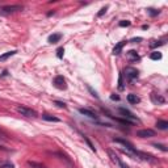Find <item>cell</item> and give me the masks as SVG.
I'll list each match as a JSON object with an SVG mask.
<instances>
[{
	"instance_id": "8992f818",
	"label": "cell",
	"mask_w": 168,
	"mask_h": 168,
	"mask_svg": "<svg viewBox=\"0 0 168 168\" xmlns=\"http://www.w3.org/2000/svg\"><path fill=\"white\" fill-rule=\"evenodd\" d=\"M53 84H54V87H55V88H58V89H66V88H67L64 77H63V76H60V75H58V76H55V77H54Z\"/></svg>"
},
{
	"instance_id": "8fae6325",
	"label": "cell",
	"mask_w": 168,
	"mask_h": 168,
	"mask_svg": "<svg viewBox=\"0 0 168 168\" xmlns=\"http://www.w3.org/2000/svg\"><path fill=\"white\" fill-rule=\"evenodd\" d=\"M126 45V42L125 41H121V42H118L114 46V49H113V55H118V54H121V51H122V49H124V46Z\"/></svg>"
},
{
	"instance_id": "d6a6232c",
	"label": "cell",
	"mask_w": 168,
	"mask_h": 168,
	"mask_svg": "<svg viewBox=\"0 0 168 168\" xmlns=\"http://www.w3.org/2000/svg\"><path fill=\"white\" fill-rule=\"evenodd\" d=\"M110 99H112V100H120V96H118V95H116V93H113V95L110 96Z\"/></svg>"
},
{
	"instance_id": "3957f363",
	"label": "cell",
	"mask_w": 168,
	"mask_h": 168,
	"mask_svg": "<svg viewBox=\"0 0 168 168\" xmlns=\"http://www.w3.org/2000/svg\"><path fill=\"white\" fill-rule=\"evenodd\" d=\"M16 110L19 112V113L21 116L24 117H37V112L33 110L30 108H28V106H22V105H19L17 108H16Z\"/></svg>"
},
{
	"instance_id": "52a82bcc",
	"label": "cell",
	"mask_w": 168,
	"mask_h": 168,
	"mask_svg": "<svg viewBox=\"0 0 168 168\" xmlns=\"http://www.w3.org/2000/svg\"><path fill=\"white\" fill-rule=\"evenodd\" d=\"M137 137H139V138H151V137H155V131L153 130V129H142V130L137 131Z\"/></svg>"
},
{
	"instance_id": "9a60e30c",
	"label": "cell",
	"mask_w": 168,
	"mask_h": 168,
	"mask_svg": "<svg viewBox=\"0 0 168 168\" xmlns=\"http://www.w3.org/2000/svg\"><path fill=\"white\" fill-rule=\"evenodd\" d=\"M156 127H158L159 130H167L168 129V121L159 120L158 122H156Z\"/></svg>"
},
{
	"instance_id": "d4e9b609",
	"label": "cell",
	"mask_w": 168,
	"mask_h": 168,
	"mask_svg": "<svg viewBox=\"0 0 168 168\" xmlns=\"http://www.w3.org/2000/svg\"><path fill=\"white\" fill-rule=\"evenodd\" d=\"M106 11H108V7H103L101 9H100V12L97 13V17H101V16H104L106 13Z\"/></svg>"
},
{
	"instance_id": "603a6c76",
	"label": "cell",
	"mask_w": 168,
	"mask_h": 168,
	"mask_svg": "<svg viewBox=\"0 0 168 168\" xmlns=\"http://www.w3.org/2000/svg\"><path fill=\"white\" fill-rule=\"evenodd\" d=\"M154 147L159 148V150H161V151H164V153H167V151H168V148L164 146V144H160V143H155V144H154Z\"/></svg>"
},
{
	"instance_id": "f546056e",
	"label": "cell",
	"mask_w": 168,
	"mask_h": 168,
	"mask_svg": "<svg viewBox=\"0 0 168 168\" xmlns=\"http://www.w3.org/2000/svg\"><path fill=\"white\" fill-rule=\"evenodd\" d=\"M118 88L124 89V84H122V74H120V79H118Z\"/></svg>"
},
{
	"instance_id": "30bf717a",
	"label": "cell",
	"mask_w": 168,
	"mask_h": 168,
	"mask_svg": "<svg viewBox=\"0 0 168 168\" xmlns=\"http://www.w3.org/2000/svg\"><path fill=\"white\" fill-rule=\"evenodd\" d=\"M79 112L83 114V116H87V117H89V118H96V113H95L93 110H91V109H87V108H80L79 109Z\"/></svg>"
},
{
	"instance_id": "d6986e66",
	"label": "cell",
	"mask_w": 168,
	"mask_h": 168,
	"mask_svg": "<svg viewBox=\"0 0 168 168\" xmlns=\"http://www.w3.org/2000/svg\"><path fill=\"white\" fill-rule=\"evenodd\" d=\"M28 166L32 167V168H46V167H45L43 164H41V163H37V161H32V160L28 161Z\"/></svg>"
},
{
	"instance_id": "cb8c5ba5",
	"label": "cell",
	"mask_w": 168,
	"mask_h": 168,
	"mask_svg": "<svg viewBox=\"0 0 168 168\" xmlns=\"http://www.w3.org/2000/svg\"><path fill=\"white\" fill-rule=\"evenodd\" d=\"M63 54H64V49L63 47H59L57 50V57L58 58H63Z\"/></svg>"
},
{
	"instance_id": "5bb4252c",
	"label": "cell",
	"mask_w": 168,
	"mask_h": 168,
	"mask_svg": "<svg viewBox=\"0 0 168 168\" xmlns=\"http://www.w3.org/2000/svg\"><path fill=\"white\" fill-rule=\"evenodd\" d=\"M127 101L130 103V104H133V105H135V104H138L139 101H141V99H139L137 95L130 93V95H127Z\"/></svg>"
},
{
	"instance_id": "7c38bea8",
	"label": "cell",
	"mask_w": 168,
	"mask_h": 168,
	"mask_svg": "<svg viewBox=\"0 0 168 168\" xmlns=\"http://www.w3.org/2000/svg\"><path fill=\"white\" fill-rule=\"evenodd\" d=\"M106 153H108L109 158L112 159V161H114V163H116V164H118V166L121 164V161H122V160L118 158V156L116 155V153H113V151H112V150H108V151H106Z\"/></svg>"
},
{
	"instance_id": "6da1fadb",
	"label": "cell",
	"mask_w": 168,
	"mask_h": 168,
	"mask_svg": "<svg viewBox=\"0 0 168 168\" xmlns=\"http://www.w3.org/2000/svg\"><path fill=\"white\" fill-rule=\"evenodd\" d=\"M24 9L22 5L19 4H15V5H5V7L0 8V15H11V13H16V12H20V11Z\"/></svg>"
},
{
	"instance_id": "ffe728a7",
	"label": "cell",
	"mask_w": 168,
	"mask_h": 168,
	"mask_svg": "<svg viewBox=\"0 0 168 168\" xmlns=\"http://www.w3.org/2000/svg\"><path fill=\"white\" fill-rule=\"evenodd\" d=\"M150 59H153V60H160V59H161V53L154 51L153 54L150 55Z\"/></svg>"
},
{
	"instance_id": "4316f807",
	"label": "cell",
	"mask_w": 168,
	"mask_h": 168,
	"mask_svg": "<svg viewBox=\"0 0 168 168\" xmlns=\"http://www.w3.org/2000/svg\"><path fill=\"white\" fill-rule=\"evenodd\" d=\"M87 88H88V91L92 93V96H95L96 99H99V95H97V92H96V91H93V89H92L91 87H89V86H87Z\"/></svg>"
},
{
	"instance_id": "484cf974",
	"label": "cell",
	"mask_w": 168,
	"mask_h": 168,
	"mask_svg": "<svg viewBox=\"0 0 168 168\" xmlns=\"http://www.w3.org/2000/svg\"><path fill=\"white\" fill-rule=\"evenodd\" d=\"M0 168H15V166L12 163H2L0 164Z\"/></svg>"
},
{
	"instance_id": "7402d4cb",
	"label": "cell",
	"mask_w": 168,
	"mask_h": 168,
	"mask_svg": "<svg viewBox=\"0 0 168 168\" xmlns=\"http://www.w3.org/2000/svg\"><path fill=\"white\" fill-rule=\"evenodd\" d=\"M161 45H164V41H153V43H150V47H158V46H161Z\"/></svg>"
},
{
	"instance_id": "e0dca14e",
	"label": "cell",
	"mask_w": 168,
	"mask_h": 168,
	"mask_svg": "<svg viewBox=\"0 0 168 168\" xmlns=\"http://www.w3.org/2000/svg\"><path fill=\"white\" fill-rule=\"evenodd\" d=\"M42 120L49 121V122H59V118H57L54 116H50V114H42Z\"/></svg>"
},
{
	"instance_id": "9c48e42d",
	"label": "cell",
	"mask_w": 168,
	"mask_h": 168,
	"mask_svg": "<svg viewBox=\"0 0 168 168\" xmlns=\"http://www.w3.org/2000/svg\"><path fill=\"white\" fill-rule=\"evenodd\" d=\"M151 100H153L154 104H164L166 99L161 96V95H156V93H151Z\"/></svg>"
},
{
	"instance_id": "ac0fdd59",
	"label": "cell",
	"mask_w": 168,
	"mask_h": 168,
	"mask_svg": "<svg viewBox=\"0 0 168 168\" xmlns=\"http://www.w3.org/2000/svg\"><path fill=\"white\" fill-rule=\"evenodd\" d=\"M0 141H3V142H8L9 141V138H8V134L5 133L2 127H0Z\"/></svg>"
},
{
	"instance_id": "4dcf8cb0",
	"label": "cell",
	"mask_w": 168,
	"mask_h": 168,
	"mask_svg": "<svg viewBox=\"0 0 168 168\" xmlns=\"http://www.w3.org/2000/svg\"><path fill=\"white\" fill-rule=\"evenodd\" d=\"M54 104L57 105V106H59V108H63V109L66 108V104H64V103H62V101H55Z\"/></svg>"
},
{
	"instance_id": "ba28073f",
	"label": "cell",
	"mask_w": 168,
	"mask_h": 168,
	"mask_svg": "<svg viewBox=\"0 0 168 168\" xmlns=\"http://www.w3.org/2000/svg\"><path fill=\"white\" fill-rule=\"evenodd\" d=\"M126 58L129 59V62H131V63H134V62H138L139 59V55H138V53L135 51V50H129V51L126 53Z\"/></svg>"
},
{
	"instance_id": "5b68a950",
	"label": "cell",
	"mask_w": 168,
	"mask_h": 168,
	"mask_svg": "<svg viewBox=\"0 0 168 168\" xmlns=\"http://www.w3.org/2000/svg\"><path fill=\"white\" fill-rule=\"evenodd\" d=\"M113 142H116V143H120V144H122V146H125L126 147V150L130 153L131 155H134V153H135V148H134V146L133 144L129 142V141H126V139H120V138H116V139H113Z\"/></svg>"
},
{
	"instance_id": "277c9868",
	"label": "cell",
	"mask_w": 168,
	"mask_h": 168,
	"mask_svg": "<svg viewBox=\"0 0 168 168\" xmlns=\"http://www.w3.org/2000/svg\"><path fill=\"white\" fill-rule=\"evenodd\" d=\"M118 112L122 114V117H124L125 120L130 121L131 124H135V122H139V121H138V118H137V117L131 113L130 110H127V109H125V108H118Z\"/></svg>"
},
{
	"instance_id": "7a4b0ae2",
	"label": "cell",
	"mask_w": 168,
	"mask_h": 168,
	"mask_svg": "<svg viewBox=\"0 0 168 168\" xmlns=\"http://www.w3.org/2000/svg\"><path fill=\"white\" fill-rule=\"evenodd\" d=\"M125 76H126V80L129 83H133L134 80L138 79L139 72H138L137 69H134V67H126L125 69Z\"/></svg>"
},
{
	"instance_id": "83f0119b",
	"label": "cell",
	"mask_w": 168,
	"mask_h": 168,
	"mask_svg": "<svg viewBox=\"0 0 168 168\" xmlns=\"http://www.w3.org/2000/svg\"><path fill=\"white\" fill-rule=\"evenodd\" d=\"M130 25V21H127V20H122V21H120V26H129Z\"/></svg>"
},
{
	"instance_id": "836d02e7",
	"label": "cell",
	"mask_w": 168,
	"mask_h": 168,
	"mask_svg": "<svg viewBox=\"0 0 168 168\" xmlns=\"http://www.w3.org/2000/svg\"><path fill=\"white\" fill-rule=\"evenodd\" d=\"M7 75H8V71H7V70L3 71V75H2V76H7Z\"/></svg>"
},
{
	"instance_id": "44dd1931",
	"label": "cell",
	"mask_w": 168,
	"mask_h": 168,
	"mask_svg": "<svg viewBox=\"0 0 168 168\" xmlns=\"http://www.w3.org/2000/svg\"><path fill=\"white\" fill-rule=\"evenodd\" d=\"M147 13L151 16V17H155V16H158V15L160 13V11L154 9V8H148V9H147Z\"/></svg>"
},
{
	"instance_id": "1f68e13d",
	"label": "cell",
	"mask_w": 168,
	"mask_h": 168,
	"mask_svg": "<svg viewBox=\"0 0 168 168\" xmlns=\"http://www.w3.org/2000/svg\"><path fill=\"white\" fill-rule=\"evenodd\" d=\"M142 41V38L141 37H138V38H133V40L130 41V42H133V43H137V42H141Z\"/></svg>"
},
{
	"instance_id": "f1b7e54d",
	"label": "cell",
	"mask_w": 168,
	"mask_h": 168,
	"mask_svg": "<svg viewBox=\"0 0 168 168\" xmlns=\"http://www.w3.org/2000/svg\"><path fill=\"white\" fill-rule=\"evenodd\" d=\"M84 139H86V142L88 143V146H89V147H91V150H92V151H96V150H95V147H93V144L91 143V141H89V139H88L87 137H84Z\"/></svg>"
},
{
	"instance_id": "4fadbf2b",
	"label": "cell",
	"mask_w": 168,
	"mask_h": 168,
	"mask_svg": "<svg viewBox=\"0 0 168 168\" xmlns=\"http://www.w3.org/2000/svg\"><path fill=\"white\" fill-rule=\"evenodd\" d=\"M60 38H62V34L60 33H54V34H51L49 37V43H57L60 41Z\"/></svg>"
},
{
	"instance_id": "2e32d148",
	"label": "cell",
	"mask_w": 168,
	"mask_h": 168,
	"mask_svg": "<svg viewBox=\"0 0 168 168\" xmlns=\"http://www.w3.org/2000/svg\"><path fill=\"white\" fill-rule=\"evenodd\" d=\"M16 53H17L16 50H12V51H8V53H5V54H3V55H0V62H4V60H7L8 58L13 57Z\"/></svg>"
}]
</instances>
